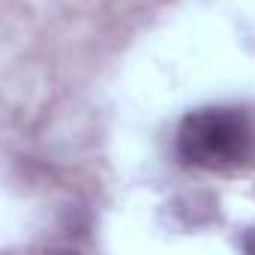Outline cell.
Wrapping results in <instances>:
<instances>
[{"mask_svg":"<svg viewBox=\"0 0 255 255\" xmlns=\"http://www.w3.org/2000/svg\"><path fill=\"white\" fill-rule=\"evenodd\" d=\"M177 153L186 165L234 171L255 159V120L240 108H201L183 117Z\"/></svg>","mask_w":255,"mask_h":255,"instance_id":"obj_1","label":"cell"},{"mask_svg":"<svg viewBox=\"0 0 255 255\" xmlns=\"http://www.w3.org/2000/svg\"><path fill=\"white\" fill-rule=\"evenodd\" d=\"M243 249H249V252H255V231H252V234H249V237L243 240Z\"/></svg>","mask_w":255,"mask_h":255,"instance_id":"obj_2","label":"cell"}]
</instances>
